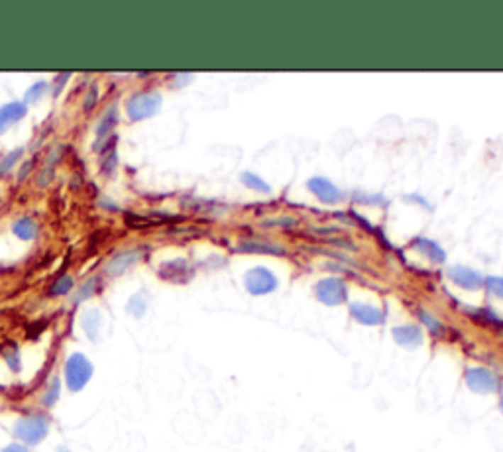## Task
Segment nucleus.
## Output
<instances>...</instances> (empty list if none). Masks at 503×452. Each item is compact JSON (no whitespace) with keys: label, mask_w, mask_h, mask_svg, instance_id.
I'll use <instances>...</instances> for the list:
<instances>
[{"label":"nucleus","mask_w":503,"mask_h":452,"mask_svg":"<svg viewBox=\"0 0 503 452\" xmlns=\"http://www.w3.org/2000/svg\"><path fill=\"white\" fill-rule=\"evenodd\" d=\"M22 152H24V150H22V148H18V150H14V152H10V154L6 155V158H4L2 162H0V175L9 173V171L12 170L14 165H16V162L20 160V155H22Z\"/></svg>","instance_id":"19"},{"label":"nucleus","mask_w":503,"mask_h":452,"mask_svg":"<svg viewBox=\"0 0 503 452\" xmlns=\"http://www.w3.org/2000/svg\"><path fill=\"white\" fill-rule=\"evenodd\" d=\"M57 395H60V380H53L52 390L45 393V399H43V403H45V405H53V403H55V399H57Z\"/></svg>","instance_id":"23"},{"label":"nucleus","mask_w":503,"mask_h":452,"mask_svg":"<svg viewBox=\"0 0 503 452\" xmlns=\"http://www.w3.org/2000/svg\"><path fill=\"white\" fill-rule=\"evenodd\" d=\"M91 374H93V366H91V362L83 354H73L67 360L65 377H67L69 390H73V392L83 390L87 382L91 380Z\"/></svg>","instance_id":"1"},{"label":"nucleus","mask_w":503,"mask_h":452,"mask_svg":"<svg viewBox=\"0 0 503 452\" xmlns=\"http://www.w3.org/2000/svg\"><path fill=\"white\" fill-rule=\"evenodd\" d=\"M94 103H96V89H91V91H89V94H87L85 111H91Z\"/></svg>","instance_id":"25"},{"label":"nucleus","mask_w":503,"mask_h":452,"mask_svg":"<svg viewBox=\"0 0 503 452\" xmlns=\"http://www.w3.org/2000/svg\"><path fill=\"white\" fill-rule=\"evenodd\" d=\"M448 275H451V280L458 287H464V290H480V287H484V277L480 275L477 272H474V270H470V268H462V265H456V268H452L451 272H448Z\"/></svg>","instance_id":"8"},{"label":"nucleus","mask_w":503,"mask_h":452,"mask_svg":"<svg viewBox=\"0 0 503 452\" xmlns=\"http://www.w3.org/2000/svg\"><path fill=\"white\" fill-rule=\"evenodd\" d=\"M12 231L16 234L18 238L22 240H34L38 236V224L32 219H20V221L14 222Z\"/></svg>","instance_id":"14"},{"label":"nucleus","mask_w":503,"mask_h":452,"mask_svg":"<svg viewBox=\"0 0 503 452\" xmlns=\"http://www.w3.org/2000/svg\"><path fill=\"white\" fill-rule=\"evenodd\" d=\"M138 258H140V254H138L136 250L120 252V254H116V256L112 258L111 262H109V265H106V273H111V275H118V273L126 272L128 268H132V265L136 264Z\"/></svg>","instance_id":"12"},{"label":"nucleus","mask_w":503,"mask_h":452,"mask_svg":"<svg viewBox=\"0 0 503 452\" xmlns=\"http://www.w3.org/2000/svg\"><path fill=\"white\" fill-rule=\"evenodd\" d=\"M2 452H26V448H22V446H18V444H12V446L4 448Z\"/></svg>","instance_id":"27"},{"label":"nucleus","mask_w":503,"mask_h":452,"mask_svg":"<svg viewBox=\"0 0 503 452\" xmlns=\"http://www.w3.org/2000/svg\"><path fill=\"white\" fill-rule=\"evenodd\" d=\"M393 341L397 342L399 346L403 348H417L423 344V333L421 329L415 326V324H401V326H395L392 331Z\"/></svg>","instance_id":"10"},{"label":"nucleus","mask_w":503,"mask_h":452,"mask_svg":"<svg viewBox=\"0 0 503 452\" xmlns=\"http://www.w3.org/2000/svg\"><path fill=\"white\" fill-rule=\"evenodd\" d=\"M316 299L328 305V307H334V305H342L346 297H348V290H346V283L338 280V277H324L321 282L316 283L315 287Z\"/></svg>","instance_id":"2"},{"label":"nucleus","mask_w":503,"mask_h":452,"mask_svg":"<svg viewBox=\"0 0 503 452\" xmlns=\"http://www.w3.org/2000/svg\"><path fill=\"white\" fill-rule=\"evenodd\" d=\"M419 321L425 324L426 331H429L431 334H435V336H438V334L444 331V324L441 323V321H438V319H436L433 313L425 311V309H421V311H419Z\"/></svg>","instance_id":"16"},{"label":"nucleus","mask_w":503,"mask_h":452,"mask_svg":"<svg viewBox=\"0 0 503 452\" xmlns=\"http://www.w3.org/2000/svg\"><path fill=\"white\" fill-rule=\"evenodd\" d=\"M116 120H118V111H116V106H111L109 111L104 112V116L99 122V126H96V138L101 140V138L106 136L112 130V126L116 124Z\"/></svg>","instance_id":"15"},{"label":"nucleus","mask_w":503,"mask_h":452,"mask_svg":"<svg viewBox=\"0 0 503 452\" xmlns=\"http://www.w3.org/2000/svg\"><path fill=\"white\" fill-rule=\"evenodd\" d=\"M242 183H244L246 187L254 189V191H262V193H267V191H270V185H267L260 175H254V173H242Z\"/></svg>","instance_id":"17"},{"label":"nucleus","mask_w":503,"mask_h":452,"mask_svg":"<svg viewBox=\"0 0 503 452\" xmlns=\"http://www.w3.org/2000/svg\"><path fill=\"white\" fill-rule=\"evenodd\" d=\"M350 313L354 316V321H358L360 324H366V326H380L385 321L384 313L374 305H367V303H354L350 307Z\"/></svg>","instance_id":"9"},{"label":"nucleus","mask_w":503,"mask_h":452,"mask_svg":"<svg viewBox=\"0 0 503 452\" xmlns=\"http://www.w3.org/2000/svg\"><path fill=\"white\" fill-rule=\"evenodd\" d=\"M71 290H73V280L69 275H63L60 280H55V283L50 287V295L57 297V295H65Z\"/></svg>","instance_id":"18"},{"label":"nucleus","mask_w":503,"mask_h":452,"mask_svg":"<svg viewBox=\"0 0 503 452\" xmlns=\"http://www.w3.org/2000/svg\"><path fill=\"white\" fill-rule=\"evenodd\" d=\"M32 165H34V160H32V162H28L26 165H24V167H22V171H20V175H18V180H24V177H26L28 170H30V167H32Z\"/></svg>","instance_id":"26"},{"label":"nucleus","mask_w":503,"mask_h":452,"mask_svg":"<svg viewBox=\"0 0 503 452\" xmlns=\"http://www.w3.org/2000/svg\"><path fill=\"white\" fill-rule=\"evenodd\" d=\"M48 91V83H43V81H40V83H35V85H32V89H28L26 93V103H38L40 99L43 97V93Z\"/></svg>","instance_id":"20"},{"label":"nucleus","mask_w":503,"mask_h":452,"mask_svg":"<svg viewBox=\"0 0 503 452\" xmlns=\"http://www.w3.org/2000/svg\"><path fill=\"white\" fill-rule=\"evenodd\" d=\"M413 246L417 248L421 254H425L429 260H433V262H444V252L443 248H438L435 244V242H431V240L426 238H417L415 240V244Z\"/></svg>","instance_id":"13"},{"label":"nucleus","mask_w":503,"mask_h":452,"mask_svg":"<svg viewBox=\"0 0 503 452\" xmlns=\"http://www.w3.org/2000/svg\"><path fill=\"white\" fill-rule=\"evenodd\" d=\"M242 250H260V252H282V248L264 246V244H242Z\"/></svg>","instance_id":"24"},{"label":"nucleus","mask_w":503,"mask_h":452,"mask_svg":"<svg viewBox=\"0 0 503 452\" xmlns=\"http://www.w3.org/2000/svg\"><path fill=\"white\" fill-rule=\"evenodd\" d=\"M499 409H502V413H503V397H502V403H499Z\"/></svg>","instance_id":"28"},{"label":"nucleus","mask_w":503,"mask_h":452,"mask_svg":"<svg viewBox=\"0 0 503 452\" xmlns=\"http://www.w3.org/2000/svg\"><path fill=\"white\" fill-rule=\"evenodd\" d=\"M309 189L313 191V195H315L319 201L328 203V205H334V203H338L342 199L341 189L336 187L334 183H331L328 180H324V177H313V180H309Z\"/></svg>","instance_id":"7"},{"label":"nucleus","mask_w":503,"mask_h":452,"mask_svg":"<svg viewBox=\"0 0 503 452\" xmlns=\"http://www.w3.org/2000/svg\"><path fill=\"white\" fill-rule=\"evenodd\" d=\"M466 385L477 395H490L499 390V380L487 368H470L466 372Z\"/></svg>","instance_id":"4"},{"label":"nucleus","mask_w":503,"mask_h":452,"mask_svg":"<svg viewBox=\"0 0 503 452\" xmlns=\"http://www.w3.org/2000/svg\"><path fill=\"white\" fill-rule=\"evenodd\" d=\"M48 421L42 417H26L18 421L16 435L26 441V443H40L43 436L48 435Z\"/></svg>","instance_id":"6"},{"label":"nucleus","mask_w":503,"mask_h":452,"mask_svg":"<svg viewBox=\"0 0 503 452\" xmlns=\"http://www.w3.org/2000/svg\"><path fill=\"white\" fill-rule=\"evenodd\" d=\"M94 285H96V277H91L89 282L81 287V291L77 293V297H75V303H81V301H85L87 297H91L94 291Z\"/></svg>","instance_id":"22"},{"label":"nucleus","mask_w":503,"mask_h":452,"mask_svg":"<svg viewBox=\"0 0 503 452\" xmlns=\"http://www.w3.org/2000/svg\"><path fill=\"white\" fill-rule=\"evenodd\" d=\"M484 285H486L492 295L503 299V277H487Z\"/></svg>","instance_id":"21"},{"label":"nucleus","mask_w":503,"mask_h":452,"mask_svg":"<svg viewBox=\"0 0 503 452\" xmlns=\"http://www.w3.org/2000/svg\"><path fill=\"white\" fill-rule=\"evenodd\" d=\"M24 116H26L24 103H9L0 106V134H4L12 124H16L18 120H22Z\"/></svg>","instance_id":"11"},{"label":"nucleus","mask_w":503,"mask_h":452,"mask_svg":"<svg viewBox=\"0 0 503 452\" xmlns=\"http://www.w3.org/2000/svg\"><path fill=\"white\" fill-rule=\"evenodd\" d=\"M277 287V277L267 268H254L246 273V290L252 295H267Z\"/></svg>","instance_id":"5"},{"label":"nucleus","mask_w":503,"mask_h":452,"mask_svg":"<svg viewBox=\"0 0 503 452\" xmlns=\"http://www.w3.org/2000/svg\"><path fill=\"white\" fill-rule=\"evenodd\" d=\"M162 106V94L160 93H142L134 94L128 103V116L132 120H145L154 116Z\"/></svg>","instance_id":"3"}]
</instances>
